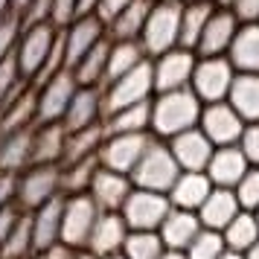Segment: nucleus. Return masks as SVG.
<instances>
[{
  "label": "nucleus",
  "mask_w": 259,
  "mask_h": 259,
  "mask_svg": "<svg viewBox=\"0 0 259 259\" xmlns=\"http://www.w3.org/2000/svg\"><path fill=\"white\" fill-rule=\"evenodd\" d=\"M79 18V0H53V24L64 29V26Z\"/></svg>",
  "instance_id": "79ce46f5"
},
{
  "label": "nucleus",
  "mask_w": 259,
  "mask_h": 259,
  "mask_svg": "<svg viewBox=\"0 0 259 259\" xmlns=\"http://www.w3.org/2000/svg\"><path fill=\"white\" fill-rule=\"evenodd\" d=\"M35 88V84H32ZM38 108H35V125H44V122H61L64 114H67V105H70L73 94L79 91V82L73 76L70 67L59 70L53 79H47L44 84H38Z\"/></svg>",
  "instance_id": "9d476101"
},
{
  "label": "nucleus",
  "mask_w": 259,
  "mask_h": 259,
  "mask_svg": "<svg viewBox=\"0 0 259 259\" xmlns=\"http://www.w3.org/2000/svg\"><path fill=\"white\" fill-rule=\"evenodd\" d=\"M187 259H222L227 253V245H224V236L222 230H210V227H204L195 239H192V245L184 250Z\"/></svg>",
  "instance_id": "c9c22d12"
},
{
  "label": "nucleus",
  "mask_w": 259,
  "mask_h": 259,
  "mask_svg": "<svg viewBox=\"0 0 259 259\" xmlns=\"http://www.w3.org/2000/svg\"><path fill=\"white\" fill-rule=\"evenodd\" d=\"M230 9L242 24H259V0H233Z\"/></svg>",
  "instance_id": "37998d69"
},
{
  "label": "nucleus",
  "mask_w": 259,
  "mask_h": 259,
  "mask_svg": "<svg viewBox=\"0 0 259 259\" xmlns=\"http://www.w3.org/2000/svg\"><path fill=\"white\" fill-rule=\"evenodd\" d=\"M160 259H187V253H184V250H166Z\"/></svg>",
  "instance_id": "de8ad7c7"
},
{
  "label": "nucleus",
  "mask_w": 259,
  "mask_h": 259,
  "mask_svg": "<svg viewBox=\"0 0 259 259\" xmlns=\"http://www.w3.org/2000/svg\"><path fill=\"white\" fill-rule=\"evenodd\" d=\"M102 140H105V119L96 122V125H88V128L67 131V146H64V160H61V163H73V160L96 157Z\"/></svg>",
  "instance_id": "2f4dec72"
},
{
  "label": "nucleus",
  "mask_w": 259,
  "mask_h": 259,
  "mask_svg": "<svg viewBox=\"0 0 259 259\" xmlns=\"http://www.w3.org/2000/svg\"><path fill=\"white\" fill-rule=\"evenodd\" d=\"M224 236V245L227 250H236V253H245L247 247H253L259 242V222H256V212L242 210L233 222L222 230Z\"/></svg>",
  "instance_id": "72a5a7b5"
},
{
  "label": "nucleus",
  "mask_w": 259,
  "mask_h": 259,
  "mask_svg": "<svg viewBox=\"0 0 259 259\" xmlns=\"http://www.w3.org/2000/svg\"><path fill=\"white\" fill-rule=\"evenodd\" d=\"M166 143H169V149H172L178 166L184 172H207V163H210L212 152H215L212 140L198 125L189 131H181V134H175L172 140H166Z\"/></svg>",
  "instance_id": "dca6fc26"
},
{
  "label": "nucleus",
  "mask_w": 259,
  "mask_h": 259,
  "mask_svg": "<svg viewBox=\"0 0 259 259\" xmlns=\"http://www.w3.org/2000/svg\"><path fill=\"white\" fill-rule=\"evenodd\" d=\"M233 79H236V67L227 56H198L189 88L195 91V96L204 105H210V102L227 99L230 88H233Z\"/></svg>",
  "instance_id": "423d86ee"
},
{
  "label": "nucleus",
  "mask_w": 259,
  "mask_h": 259,
  "mask_svg": "<svg viewBox=\"0 0 259 259\" xmlns=\"http://www.w3.org/2000/svg\"><path fill=\"white\" fill-rule=\"evenodd\" d=\"M239 73H259V24H242L227 53Z\"/></svg>",
  "instance_id": "cd10ccee"
},
{
  "label": "nucleus",
  "mask_w": 259,
  "mask_h": 259,
  "mask_svg": "<svg viewBox=\"0 0 259 259\" xmlns=\"http://www.w3.org/2000/svg\"><path fill=\"white\" fill-rule=\"evenodd\" d=\"M181 3H184V0H181Z\"/></svg>",
  "instance_id": "4d7b16f0"
},
{
  "label": "nucleus",
  "mask_w": 259,
  "mask_h": 259,
  "mask_svg": "<svg viewBox=\"0 0 259 259\" xmlns=\"http://www.w3.org/2000/svg\"><path fill=\"white\" fill-rule=\"evenodd\" d=\"M59 35H61V29L53 21L24 26V32L18 38V47H15V61H18L21 76L29 84L35 82V76L44 70V64L50 61L53 50L59 44Z\"/></svg>",
  "instance_id": "7ed1b4c3"
},
{
  "label": "nucleus",
  "mask_w": 259,
  "mask_h": 259,
  "mask_svg": "<svg viewBox=\"0 0 259 259\" xmlns=\"http://www.w3.org/2000/svg\"><path fill=\"white\" fill-rule=\"evenodd\" d=\"M239 26H242V21L236 18V12L230 6H215L207 26H204V32H201L195 53L198 56H227L230 47H233V38L239 32Z\"/></svg>",
  "instance_id": "2eb2a0df"
},
{
  "label": "nucleus",
  "mask_w": 259,
  "mask_h": 259,
  "mask_svg": "<svg viewBox=\"0 0 259 259\" xmlns=\"http://www.w3.org/2000/svg\"><path fill=\"white\" fill-rule=\"evenodd\" d=\"M256 222H259V210H256Z\"/></svg>",
  "instance_id": "6e6d98bb"
},
{
  "label": "nucleus",
  "mask_w": 259,
  "mask_h": 259,
  "mask_svg": "<svg viewBox=\"0 0 259 259\" xmlns=\"http://www.w3.org/2000/svg\"><path fill=\"white\" fill-rule=\"evenodd\" d=\"M195 64H198V53L192 47H172V50H166V53H160V56H154L152 59L154 94L189 88Z\"/></svg>",
  "instance_id": "6e6552de"
},
{
  "label": "nucleus",
  "mask_w": 259,
  "mask_h": 259,
  "mask_svg": "<svg viewBox=\"0 0 259 259\" xmlns=\"http://www.w3.org/2000/svg\"><path fill=\"white\" fill-rule=\"evenodd\" d=\"M131 227L125 224L122 212H99V219L94 224V233L88 239V247L96 256H114V253H122V245L128 239Z\"/></svg>",
  "instance_id": "6ab92c4d"
},
{
  "label": "nucleus",
  "mask_w": 259,
  "mask_h": 259,
  "mask_svg": "<svg viewBox=\"0 0 259 259\" xmlns=\"http://www.w3.org/2000/svg\"><path fill=\"white\" fill-rule=\"evenodd\" d=\"M149 59L140 41H111V53H108V73H105V84L125 76L128 70H134L137 64Z\"/></svg>",
  "instance_id": "473e14b6"
},
{
  "label": "nucleus",
  "mask_w": 259,
  "mask_h": 259,
  "mask_svg": "<svg viewBox=\"0 0 259 259\" xmlns=\"http://www.w3.org/2000/svg\"><path fill=\"white\" fill-rule=\"evenodd\" d=\"M131 131H152V99L105 114V134H131Z\"/></svg>",
  "instance_id": "7c9ffc66"
},
{
  "label": "nucleus",
  "mask_w": 259,
  "mask_h": 259,
  "mask_svg": "<svg viewBox=\"0 0 259 259\" xmlns=\"http://www.w3.org/2000/svg\"><path fill=\"white\" fill-rule=\"evenodd\" d=\"M239 149L245 152L250 166H259V119L256 122H245V131L239 137Z\"/></svg>",
  "instance_id": "ea45409f"
},
{
  "label": "nucleus",
  "mask_w": 259,
  "mask_h": 259,
  "mask_svg": "<svg viewBox=\"0 0 259 259\" xmlns=\"http://www.w3.org/2000/svg\"><path fill=\"white\" fill-rule=\"evenodd\" d=\"M152 140H154L152 131L105 134V140H102V146H99V166L131 175V169L140 163L143 152L149 149V143H152Z\"/></svg>",
  "instance_id": "1a4fd4ad"
},
{
  "label": "nucleus",
  "mask_w": 259,
  "mask_h": 259,
  "mask_svg": "<svg viewBox=\"0 0 259 259\" xmlns=\"http://www.w3.org/2000/svg\"><path fill=\"white\" fill-rule=\"evenodd\" d=\"M227 102L236 108V114L245 122L259 119V73H239L236 70L233 88L227 94Z\"/></svg>",
  "instance_id": "bb28decb"
},
{
  "label": "nucleus",
  "mask_w": 259,
  "mask_h": 259,
  "mask_svg": "<svg viewBox=\"0 0 259 259\" xmlns=\"http://www.w3.org/2000/svg\"><path fill=\"white\" fill-rule=\"evenodd\" d=\"M102 259H125L122 253H114V256H102Z\"/></svg>",
  "instance_id": "5fc2aeb1"
},
{
  "label": "nucleus",
  "mask_w": 259,
  "mask_h": 259,
  "mask_svg": "<svg viewBox=\"0 0 259 259\" xmlns=\"http://www.w3.org/2000/svg\"><path fill=\"white\" fill-rule=\"evenodd\" d=\"M236 198L242 204V210H250L256 212L259 210V166H250L245 172V178L233 187Z\"/></svg>",
  "instance_id": "58836bf2"
},
{
  "label": "nucleus",
  "mask_w": 259,
  "mask_h": 259,
  "mask_svg": "<svg viewBox=\"0 0 259 259\" xmlns=\"http://www.w3.org/2000/svg\"><path fill=\"white\" fill-rule=\"evenodd\" d=\"M212 9H215V0H184V9H181V47H198L201 32L210 21Z\"/></svg>",
  "instance_id": "c85d7f7f"
},
{
  "label": "nucleus",
  "mask_w": 259,
  "mask_h": 259,
  "mask_svg": "<svg viewBox=\"0 0 259 259\" xmlns=\"http://www.w3.org/2000/svg\"><path fill=\"white\" fill-rule=\"evenodd\" d=\"M242 256H245V259H259V242H256L253 247H247V250L242 253Z\"/></svg>",
  "instance_id": "09e8293b"
},
{
  "label": "nucleus",
  "mask_w": 259,
  "mask_h": 259,
  "mask_svg": "<svg viewBox=\"0 0 259 259\" xmlns=\"http://www.w3.org/2000/svg\"><path fill=\"white\" fill-rule=\"evenodd\" d=\"M108 38V26L99 15H82L61 29V41H64V61L67 67H73L82 59L88 50H94L99 41Z\"/></svg>",
  "instance_id": "ddd939ff"
},
{
  "label": "nucleus",
  "mask_w": 259,
  "mask_h": 259,
  "mask_svg": "<svg viewBox=\"0 0 259 259\" xmlns=\"http://www.w3.org/2000/svg\"><path fill=\"white\" fill-rule=\"evenodd\" d=\"M29 3H32V0H12V12H15V15H21L26 6H29Z\"/></svg>",
  "instance_id": "49530a36"
},
{
  "label": "nucleus",
  "mask_w": 259,
  "mask_h": 259,
  "mask_svg": "<svg viewBox=\"0 0 259 259\" xmlns=\"http://www.w3.org/2000/svg\"><path fill=\"white\" fill-rule=\"evenodd\" d=\"M204 102L192 88L181 91H163L152 96V134L157 140H172L181 131H189L198 125Z\"/></svg>",
  "instance_id": "f257e3e1"
},
{
  "label": "nucleus",
  "mask_w": 259,
  "mask_h": 259,
  "mask_svg": "<svg viewBox=\"0 0 259 259\" xmlns=\"http://www.w3.org/2000/svg\"><path fill=\"white\" fill-rule=\"evenodd\" d=\"M201 230H204V224H201L198 212L172 207L157 233H160V239H163L166 250H187V247L192 245V239H195Z\"/></svg>",
  "instance_id": "412c9836"
},
{
  "label": "nucleus",
  "mask_w": 259,
  "mask_h": 259,
  "mask_svg": "<svg viewBox=\"0 0 259 259\" xmlns=\"http://www.w3.org/2000/svg\"><path fill=\"white\" fill-rule=\"evenodd\" d=\"M108 53H111V38L99 41L94 50H88L82 59L73 64L70 70L79 84H91V88H102L108 73Z\"/></svg>",
  "instance_id": "c756f323"
},
{
  "label": "nucleus",
  "mask_w": 259,
  "mask_h": 259,
  "mask_svg": "<svg viewBox=\"0 0 259 259\" xmlns=\"http://www.w3.org/2000/svg\"><path fill=\"white\" fill-rule=\"evenodd\" d=\"M181 9H184L181 0H154L152 3V12L140 32V44L149 59L172 47H181Z\"/></svg>",
  "instance_id": "f03ea898"
},
{
  "label": "nucleus",
  "mask_w": 259,
  "mask_h": 259,
  "mask_svg": "<svg viewBox=\"0 0 259 259\" xmlns=\"http://www.w3.org/2000/svg\"><path fill=\"white\" fill-rule=\"evenodd\" d=\"M18 195L32 210H38L41 204H47L56 195H64L61 192V163H32V169L18 184Z\"/></svg>",
  "instance_id": "4468645a"
},
{
  "label": "nucleus",
  "mask_w": 259,
  "mask_h": 259,
  "mask_svg": "<svg viewBox=\"0 0 259 259\" xmlns=\"http://www.w3.org/2000/svg\"><path fill=\"white\" fill-rule=\"evenodd\" d=\"M166 253V245L157 230H131L125 245H122V256L125 259H160Z\"/></svg>",
  "instance_id": "f704fd0d"
},
{
  "label": "nucleus",
  "mask_w": 259,
  "mask_h": 259,
  "mask_svg": "<svg viewBox=\"0 0 259 259\" xmlns=\"http://www.w3.org/2000/svg\"><path fill=\"white\" fill-rule=\"evenodd\" d=\"M233 0H215V6H230Z\"/></svg>",
  "instance_id": "864d4df0"
},
{
  "label": "nucleus",
  "mask_w": 259,
  "mask_h": 259,
  "mask_svg": "<svg viewBox=\"0 0 259 259\" xmlns=\"http://www.w3.org/2000/svg\"><path fill=\"white\" fill-rule=\"evenodd\" d=\"M105 119V96L102 88H91V84H79V91L73 94L67 114H64V128L67 131H79L88 125H96Z\"/></svg>",
  "instance_id": "a211bd4d"
},
{
  "label": "nucleus",
  "mask_w": 259,
  "mask_h": 259,
  "mask_svg": "<svg viewBox=\"0 0 259 259\" xmlns=\"http://www.w3.org/2000/svg\"><path fill=\"white\" fill-rule=\"evenodd\" d=\"M73 259H99L96 253H91V250H76V256Z\"/></svg>",
  "instance_id": "3c124183"
},
{
  "label": "nucleus",
  "mask_w": 259,
  "mask_h": 259,
  "mask_svg": "<svg viewBox=\"0 0 259 259\" xmlns=\"http://www.w3.org/2000/svg\"><path fill=\"white\" fill-rule=\"evenodd\" d=\"M99 207L91 198V192H76V195H64V215H61V242L64 245L84 250L88 239L94 233V224L99 219Z\"/></svg>",
  "instance_id": "0eeeda50"
},
{
  "label": "nucleus",
  "mask_w": 259,
  "mask_h": 259,
  "mask_svg": "<svg viewBox=\"0 0 259 259\" xmlns=\"http://www.w3.org/2000/svg\"><path fill=\"white\" fill-rule=\"evenodd\" d=\"M128 3H131V0H99V6H96V15H99V18L105 21V26H108L119 12H122V9H125V6H128Z\"/></svg>",
  "instance_id": "c03bdc74"
},
{
  "label": "nucleus",
  "mask_w": 259,
  "mask_h": 259,
  "mask_svg": "<svg viewBox=\"0 0 259 259\" xmlns=\"http://www.w3.org/2000/svg\"><path fill=\"white\" fill-rule=\"evenodd\" d=\"M198 128L212 140V146H236L239 137H242V131H245V119L239 117L236 108L224 99V102L204 105Z\"/></svg>",
  "instance_id": "f8f14e48"
},
{
  "label": "nucleus",
  "mask_w": 259,
  "mask_h": 259,
  "mask_svg": "<svg viewBox=\"0 0 259 259\" xmlns=\"http://www.w3.org/2000/svg\"><path fill=\"white\" fill-rule=\"evenodd\" d=\"M21 21H24V26L53 21V0H32L24 12H21Z\"/></svg>",
  "instance_id": "a19ab883"
},
{
  "label": "nucleus",
  "mask_w": 259,
  "mask_h": 259,
  "mask_svg": "<svg viewBox=\"0 0 259 259\" xmlns=\"http://www.w3.org/2000/svg\"><path fill=\"white\" fill-rule=\"evenodd\" d=\"M169 210H172V201H169L166 192L134 187L119 212H122V219H125L131 230H160Z\"/></svg>",
  "instance_id": "9b49d317"
},
{
  "label": "nucleus",
  "mask_w": 259,
  "mask_h": 259,
  "mask_svg": "<svg viewBox=\"0 0 259 259\" xmlns=\"http://www.w3.org/2000/svg\"><path fill=\"white\" fill-rule=\"evenodd\" d=\"M96 6H99V0H79V18L82 15H96Z\"/></svg>",
  "instance_id": "a18cd8bd"
},
{
  "label": "nucleus",
  "mask_w": 259,
  "mask_h": 259,
  "mask_svg": "<svg viewBox=\"0 0 259 259\" xmlns=\"http://www.w3.org/2000/svg\"><path fill=\"white\" fill-rule=\"evenodd\" d=\"M131 189H134L131 175L99 166V169H96V175H94V181H91V189H88V192H91V198L96 201V207H99L102 212H119V210H122V204L128 201Z\"/></svg>",
  "instance_id": "f3484780"
},
{
  "label": "nucleus",
  "mask_w": 259,
  "mask_h": 259,
  "mask_svg": "<svg viewBox=\"0 0 259 259\" xmlns=\"http://www.w3.org/2000/svg\"><path fill=\"white\" fill-rule=\"evenodd\" d=\"M67 146L64 122H44L32 131V163H61Z\"/></svg>",
  "instance_id": "393cba45"
},
{
  "label": "nucleus",
  "mask_w": 259,
  "mask_h": 259,
  "mask_svg": "<svg viewBox=\"0 0 259 259\" xmlns=\"http://www.w3.org/2000/svg\"><path fill=\"white\" fill-rule=\"evenodd\" d=\"M152 3L154 0H131L128 6L108 24V38L111 41H140L146 18L152 12Z\"/></svg>",
  "instance_id": "a878e982"
},
{
  "label": "nucleus",
  "mask_w": 259,
  "mask_h": 259,
  "mask_svg": "<svg viewBox=\"0 0 259 259\" xmlns=\"http://www.w3.org/2000/svg\"><path fill=\"white\" fill-rule=\"evenodd\" d=\"M222 259H245V256H242V253H236V250H227Z\"/></svg>",
  "instance_id": "603ef678"
},
{
  "label": "nucleus",
  "mask_w": 259,
  "mask_h": 259,
  "mask_svg": "<svg viewBox=\"0 0 259 259\" xmlns=\"http://www.w3.org/2000/svg\"><path fill=\"white\" fill-rule=\"evenodd\" d=\"M102 96H105V114L119 111V108H128V105L149 102L154 96L152 59H146L143 64H137L134 70H128L125 76H119L114 82L102 84Z\"/></svg>",
  "instance_id": "39448f33"
},
{
  "label": "nucleus",
  "mask_w": 259,
  "mask_h": 259,
  "mask_svg": "<svg viewBox=\"0 0 259 259\" xmlns=\"http://www.w3.org/2000/svg\"><path fill=\"white\" fill-rule=\"evenodd\" d=\"M210 192H212V181L207 172H181L166 195L172 201V207H178V210L198 212Z\"/></svg>",
  "instance_id": "4be33fe9"
},
{
  "label": "nucleus",
  "mask_w": 259,
  "mask_h": 259,
  "mask_svg": "<svg viewBox=\"0 0 259 259\" xmlns=\"http://www.w3.org/2000/svg\"><path fill=\"white\" fill-rule=\"evenodd\" d=\"M239 212H242V204H239V198H236L233 189L212 187V192L207 195V201L201 204L198 219H201V224L210 227V230H224Z\"/></svg>",
  "instance_id": "5701e85b"
},
{
  "label": "nucleus",
  "mask_w": 259,
  "mask_h": 259,
  "mask_svg": "<svg viewBox=\"0 0 259 259\" xmlns=\"http://www.w3.org/2000/svg\"><path fill=\"white\" fill-rule=\"evenodd\" d=\"M61 215H64V195L50 198L47 204H41L32 219V245L38 250L61 242Z\"/></svg>",
  "instance_id": "b1692460"
},
{
  "label": "nucleus",
  "mask_w": 259,
  "mask_h": 259,
  "mask_svg": "<svg viewBox=\"0 0 259 259\" xmlns=\"http://www.w3.org/2000/svg\"><path fill=\"white\" fill-rule=\"evenodd\" d=\"M12 12V0H0V18Z\"/></svg>",
  "instance_id": "8fccbe9b"
},
{
  "label": "nucleus",
  "mask_w": 259,
  "mask_h": 259,
  "mask_svg": "<svg viewBox=\"0 0 259 259\" xmlns=\"http://www.w3.org/2000/svg\"><path fill=\"white\" fill-rule=\"evenodd\" d=\"M181 172H184V169L178 166L175 154L169 149V143L154 137V140L149 143V149L143 152L140 163L131 169V181H134V187H140V189L169 192Z\"/></svg>",
  "instance_id": "20e7f679"
},
{
  "label": "nucleus",
  "mask_w": 259,
  "mask_h": 259,
  "mask_svg": "<svg viewBox=\"0 0 259 259\" xmlns=\"http://www.w3.org/2000/svg\"><path fill=\"white\" fill-rule=\"evenodd\" d=\"M24 32V21H21V15H3L0 18V61L15 56V47H18V38Z\"/></svg>",
  "instance_id": "4c0bfd02"
},
{
  "label": "nucleus",
  "mask_w": 259,
  "mask_h": 259,
  "mask_svg": "<svg viewBox=\"0 0 259 259\" xmlns=\"http://www.w3.org/2000/svg\"><path fill=\"white\" fill-rule=\"evenodd\" d=\"M26 84H29V82L21 76L15 56H9V59L0 61V108L9 105V102H12L15 96L21 94V91H24Z\"/></svg>",
  "instance_id": "e433bc0d"
},
{
  "label": "nucleus",
  "mask_w": 259,
  "mask_h": 259,
  "mask_svg": "<svg viewBox=\"0 0 259 259\" xmlns=\"http://www.w3.org/2000/svg\"><path fill=\"white\" fill-rule=\"evenodd\" d=\"M247 169H250V160L245 157V152L236 143V146H215L210 163H207V175H210L212 187L233 189L245 178Z\"/></svg>",
  "instance_id": "aec40b11"
}]
</instances>
